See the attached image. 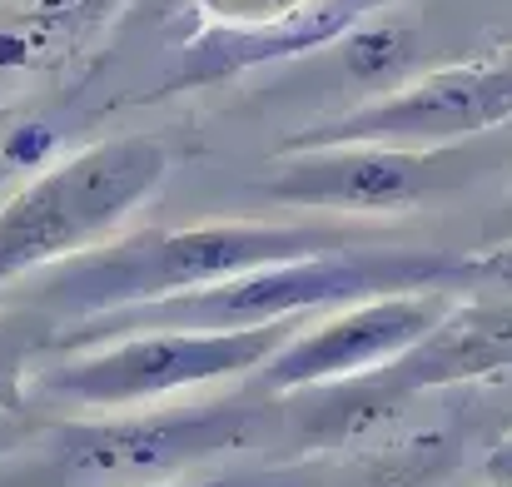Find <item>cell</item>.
<instances>
[{
	"label": "cell",
	"instance_id": "6da1fadb",
	"mask_svg": "<svg viewBox=\"0 0 512 487\" xmlns=\"http://www.w3.org/2000/svg\"><path fill=\"white\" fill-rule=\"evenodd\" d=\"M408 289H473V254H438V249H383V244H348L309 259H284L264 264L189 294L130 304L95 314L85 324H70L55 333V348H75L105 333H130V328H259L284 324V319H314L358 299L378 294H408Z\"/></svg>",
	"mask_w": 512,
	"mask_h": 487
},
{
	"label": "cell",
	"instance_id": "7a4b0ae2",
	"mask_svg": "<svg viewBox=\"0 0 512 487\" xmlns=\"http://www.w3.org/2000/svg\"><path fill=\"white\" fill-rule=\"evenodd\" d=\"M373 234L348 229V224H264V219H209V224H179V229H140L125 239H105L65 264L50 269L25 299L40 314H65L75 324L189 294L264 264L284 259H309L348 244H368Z\"/></svg>",
	"mask_w": 512,
	"mask_h": 487
},
{
	"label": "cell",
	"instance_id": "3957f363",
	"mask_svg": "<svg viewBox=\"0 0 512 487\" xmlns=\"http://www.w3.org/2000/svg\"><path fill=\"white\" fill-rule=\"evenodd\" d=\"M309 319L259 328H130L105 333L75 348L45 353L30 393L55 408H90V413H120L174 398L184 388L254 378Z\"/></svg>",
	"mask_w": 512,
	"mask_h": 487
},
{
	"label": "cell",
	"instance_id": "277c9868",
	"mask_svg": "<svg viewBox=\"0 0 512 487\" xmlns=\"http://www.w3.org/2000/svg\"><path fill=\"white\" fill-rule=\"evenodd\" d=\"M170 174L160 140H105L40 169L0 204V289L105 244Z\"/></svg>",
	"mask_w": 512,
	"mask_h": 487
},
{
	"label": "cell",
	"instance_id": "5b68a950",
	"mask_svg": "<svg viewBox=\"0 0 512 487\" xmlns=\"http://www.w3.org/2000/svg\"><path fill=\"white\" fill-rule=\"evenodd\" d=\"M269 413L259 403H209L65 423L50 433V487H145L194 478L204 463L254 453Z\"/></svg>",
	"mask_w": 512,
	"mask_h": 487
},
{
	"label": "cell",
	"instance_id": "8992f818",
	"mask_svg": "<svg viewBox=\"0 0 512 487\" xmlns=\"http://www.w3.org/2000/svg\"><path fill=\"white\" fill-rule=\"evenodd\" d=\"M468 145H314L284 150L264 174V199L309 214H403L473 179Z\"/></svg>",
	"mask_w": 512,
	"mask_h": 487
},
{
	"label": "cell",
	"instance_id": "52a82bcc",
	"mask_svg": "<svg viewBox=\"0 0 512 487\" xmlns=\"http://www.w3.org/2000/svg\"><path fill=\"white\" fill-rule=\"evenodd\" d=\"M512 120V50L488 60L443 65L413 85H398L329 125L299 130L284 150L314 145H463Z\"/></svg>",
	"mask_w": 512,
	"mask_h": 487
},
{
	"label": "cell",
	"instance_id": "ba28073f",
	"mask_svg": "<svg viewBox=\"0 0 512 487\" xmlns=\"http://www.w3.org/2000/svg\"><path fill=\"white\" fill-rule=\"evenodd\" d=\"M453 289H408L378 294L329 309L319 324H304L259 373L254 383L269 393H304L343 378H363L403 358L428 328L453 309Z\"/></svg>",
	"mask_w": 512,
	"mask_h": 487
},
{
	"label": "cell",
	"instance_id": "9c48e42d",
	"mask_svg": "<svg viewBox=\"0 0 512 487\" xmlns=\"http://www.w3.org/2000/svg\"><path fill=\"white\" fill-rule=\"evenodd\" d=\"M512 368V294L498 299H453V309L428 328L403 358H393L373 378L378 388L398 393L403 403L428 388H453L473 378H493Z\"/></svg>",
	"mask_w": 512,
	"mask_h": 487
},
{
	"label": "cell",
	"instance_id": "30bf717a",
	"mask_svg": "<svg viewBox=\"0 0 512 487\" xmlns=\"http://www.w3.org/2000/svg\"><path fill=\"white\" fill-rule=\"evenodd\" d=\"M343 65L353 80H388L403 75L418 55V25L398 20L388 10H363L348 30L339 35Z\"/></svg>",
	"mask_w": 512,
	"mask_h": 487
},
{
	"label": "cell",
	"instance_id": "8fae6325",
	"mask_svg": "<svg viewBox=\"0 0 512 487\" xmlns=\"http://www.w3.org/2000/svg\"><path fill=\"white\" fill-rule=\"evenodd\" d=\"M50 348H55L50 314H40L30 304L0 309V408H25L30 378Z\"/></svg>",
	"mask_w": 512,
	"mask_h": 487
},
{
	"label": "cell",
	"instance_id": "7c38bea8",
	"mask_svg": "<svg viewBox=\"0 0 512 487\" xmlns=\"http://www.w3.org/2000/svg\"><path fill=\"white\" fill-rule=\"evenodd\" d=\"M319 0H199L204 20L219 30H279L309 15Z\"/></svg>",
	"mask_w": 512,
	"mask_h": 487
},
{
	"label": "cell",
	"instance_id": "4fadbf2b",
	"mask_svg": "<svg viewBox=\"0 0 512 487\" xmlns=\"http://www.w3.org/2000/svg\"><path fill=\"white\" fill-rule=\"evenodd\" d=\"M110 5H115V0H30L20 30L30 35V45H40V40H65V35H80V30H90L95 20H105Z\"/></svg>",
	"mask_w": 512,
	"mask_h": 487
},
{
	"label": "cell",
	"instance_id": "5bb4252c",
	"mask_svg": "<svg viewBox=\"0 0 512 487\" xmlns=\"http://www.w3.org/2000/svg\"><path fill=\"white\" fill-rule=\"evenodd\" d=\"M145 487H304V478L289 473H269V468H249V473H209V478H174V483H145Z\"/></svg>",
	"mask_w": 512,
	"mask_h": 487
},
{
	"label": "cell",
	"instance_id": "9a60e30c",
	"mask_svg": "<svg viewBox=\"0 0 512 487\" xmlns=\"http://www.w3.org/2000/svg\"><path fill=\"white\" fill-rule=\"evenodd\" d=\"M35 433H40V423L25 408H0V458L5 453H20Z\"/></svg>",
	"mask_w": 512,
	"mask_h": 487
},
{
	"label": "cell",
	"instance_id": "2e32d148",
	"mask_svg": "<svg viewBox=\"0 0 512 487\" xmlns=\"http://www.w3.org/2000/svg\"><path fill=\"white\" fill-rule=\"evenodd\" d=\"M45 150H50V130H40V125H30V130H20L10 140V160L15 164H35Z\"/></svg>",
	"mask_w": 512,
	"mask_h": 487
},
{
	"label": "cell",
	"instance_id": "e0dca14e",
	"mask_svg": "<svg viewBox=\"0 0 512 487\" xmlns=\"http://www.w3.org/2000/svg\"><path fill=\"white\" fill-rule=\"evenodd\" d=\"M493 463H498V473H512V448H503V453H498Z\"/></svg>",
	"mask_w": 512,
	"mask_h": 487
},
{
	"label": "cell",
	"instance_id": "ac0fdd59",
	"mask_svg": "<svg viewBox=\"0 0 512 487\" xmlns=\"http://www.w3.org/2000/svg\"><path fill=\"white\" fill-rule=\"evenodd\" d=\"M503 224H508V229H512V209H508V214H503Z\"/></svg>",
	"mask_w": 512,
	"mask_h": 487
}]
</instances>
